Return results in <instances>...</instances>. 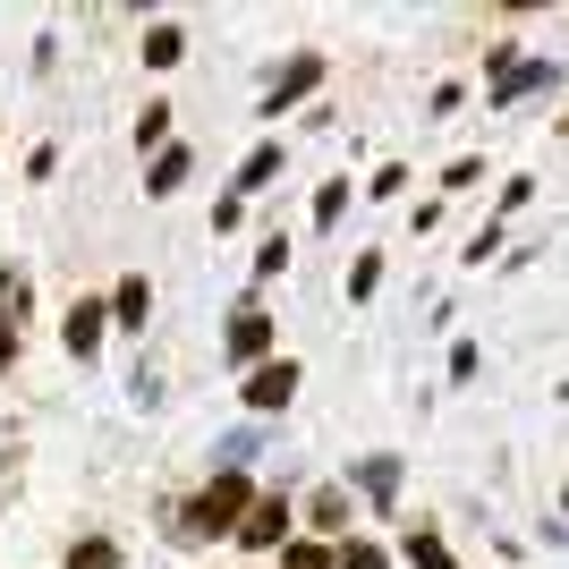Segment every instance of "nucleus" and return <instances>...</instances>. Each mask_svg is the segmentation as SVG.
<instances>
[{"mask_svg":"<svg viewBox=\"0 0 569 569\" xmlns=\"http://www.w3.org/2000/svg\"><path fill=\"white\" fill-rule=\"evenodd\" d=\"M247 510H256V501H247V476H221V485H204V501H196V527H204V536H230Z\"/></svg>","mask_w":569,"mask_h":569,"instance_id":"f257e3e1","label":"nucleus"},{"mask_svg":"<svg viewBox=\"0 0 569 569\" xmlns=\"http://www.w3.org/2000/svg\"><path fill=\"white\" fill-rule=\"evenodd\" d=\"M289 391H298V366H256L247 375V408H281Z\"/></svg>","mask_w":569,"mask_h":569,"instance_id":"f03ea898","label":"nucleus"},{"mask_svg":"<svg viewBox=\"0 0 569 569\" xmlns=\"http://www.w3.org/2000/svg\"><path fill=\"white\" fill-rule=\"evenodd\" d=\"M238 536H247V545H281V536H289V510H281V501H256V510H247V519H238Z\"/></svg>","mask_w":569,"mask_h":569,"instance_id":"7ed1b4c3","label":"nucleus"},{"mask_svg":"<svg viewBox=\"0 0 569 569\" xmlns=\"http://www.w3.org/2000/svg\"><path fill=\"white\" fill-rule=\"evenodd\" d=\"M315 77H323V69H315V60H289V69H281V94H272V111H289V102L307 94Z\"/></svg>","mask_w":569,"mask_h":569,"instance_id":"20e7f679","label":"nucleus"},{"mask_svg":"<svg viewBox=\"0 0 569 569\" xmlns=\"http://www.w3.org/2000/svg\"><path fill=\"white\" fill-rule=\"evenodd\" d=\"M263 340H272V332H263V315H230V357H256Z\"/></svg>","mask_w":569,"mask_h":569,"instance_id":"39448f33","label":"nucleus"},{"mask_svg":"<svg viewBox=\"0 0 569 569\" xmlns=\"http://www.w3.org/2000/svg\"><path fill=\"white\" fill-rule=\"evenodd\" d=\"M179 51H188V34H179V26H153V34H144V60H153V69H170Z\"/></svg>","mask_w":569,"mask_h":569,"instance_id":"423d86ee","label":"nucleus"},{"mask_svg":"<svg viewBox=\"0 0 569 569\" xmlns=\"http://www.w3.org/2000/svg\"><path fill=\"white\" fill-rule=\"evenodd\" d=\"M357 485H366V493H375V501H391V485H400V468H391V459H366V468H357Z\"/></svg>","mask_w":569,"mask_h":569,"instance_id":"0eeeda50","label":"nucleus"},{"mask_svg":"<svg viewBox=\"0 0 569 569\" xmlns=\"http://www.w3.org/2000/svg\"><path fill=\"white\" fill-rule=\"evenodd\" d=\"M408 561H417V569H459L451 552H442V536H408Z\"/></svg>","mask_w":569,"mask_h":569,"instance_id":"6e6552de","label":"nucleus"},{"mask_svg":"<svg viewBox=\"0 0 569 569\" xmlns=\"http://www.w3.org/2000/svg\"><path fill=\"white\" fill-rule=\"evenodd\" d=\"M144 179H153V196H170V188H179V179H188V153H162V162L144 170Z\"/></svg>","mask_w":569,"mask_h":569,"instance_id":"1a4fd4ad","label":"nucleus"},{"mask_svg":"<svg viewBox=\"0 0 569 569\" xmlns=\"http://www.w3.org/2000/svg\"><path fill=\"white\" fill-rule=\"evenodd\" d=\"M94 340H102V315L77 307V315H69V349H94Z\"/></svg>","mask_w":569,"mask_h":569,"instance_id":"9d476101","label":"nucleus"},{"mask_svg":"<svg viewBox=\"0 0 569 569\" xmlns=\"http://www.w3.org/2000/svg\"><path fill=\"white\" fill-rule=\"evenodd\" d=\"M111 315H119V323H144V281H119V298H111Z\"/></svg>","mask_w":569,"mask_h":569,"instance_id":"9b49d317","label":"nucleus"},{"mask_svg":"<svg viewBox=\"0 0 569 569\" xmlns=\"http://www.w3.org/2000/svg\"><path fill=\"white\" fill-rule=\"evenodd\" d=\"M272 170H281V153H272V144H263V153H247V170H238V188H263V179H272Z\"/></svg>","mask_w":569,"mask_h":569,"instance_id":"f8f14e48","label":"nucleus"},{"mask_svg":"<svg viewBox=\"0 0 569 569\" xmlns=\"http://www.w3.org/2000/svg\"><path fill=\"white\" fill-rule=\"evenodd\" d=\"M349 289H357V298H375V289H382V256H357V272H349Z\"/></svg>","mask_w":569,"mask_h":569,"instance_id":"ddd939ff","label":"nucleus"},{"mask_svg":"<svg viewBox=\"0 0 569 569\" xmlns=\"http://www.w3.org/2000/svg\"><path fill=\"white\" fill-rule=\"evenodd\" d=\"M340 569H391V561H382L375 545H340Z\"/></svg>","mask_w":569,"mask_h":569,"instance_id":"4468645a","label":"nucleus"},{"mask_svg":"<svg viewBox=\"0 0 569 569\" xmlns=\"http://www.w3.org/2000/svg\"><path fill=\"white\" fill-rule=\"evenodd\" d=\"M69 569H119V561H111V545H77V561H69Z\"/></svg>","mask_w":569,"mask_h":569,"instance_id":"2eb2a0df","label":"nucleus"},{"mask_svg":"<svg viewBox=\"0 0 569 569\" xmlns=\"http://www.w3.org/2000/svg\"><path fill=\"white\" fill-rule=\"evenodd\" d=\"M323 561H332L323 545H289V569H323Z\"/></svg>","mask_w":569,"mask_h":569,"instance_id":"dca6fc26","label":"nucleus"},{"mask_svg":"<svg viewBox=\"0 0 569 569\" xmlns=\"http://www.w3.org/2000/svg\"><path fill=\"white\" fill-rule=\"evenodd\" d=\"M0 366H9V332H0Z\"/></svg>","mask_w":569,"mask_h":569,"instance_id":"f3484780","label":"nucleus"}]
</instances>
